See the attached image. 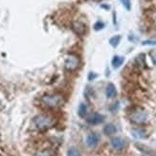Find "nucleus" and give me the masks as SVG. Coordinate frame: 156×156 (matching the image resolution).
Returning a JSON list of instances; mask_svg holds the SVG:
<instances>
[{"instance_id":"f257e3e1","label":"nucleus","mask_w":156,"mask_h":156,"mask_svg":"<svg viewBox=\"0 0 156 156\" xmlns=\"http://www.w3.org/2000/svg\"><path fill=\"white\" fill-rule=\"evenodd\" d=\"M56 123V120L54 119L51 115L48 114H40L35 117L34 119V124L35 126L40 131H45L51 128Z\"/></svg>"},{"instance_id":"4468645a","label":"nucleus","mask_w":156,"mask_h":156,"mask_svg":"<svg viewBox=\"0 0 156 156\" xmlns=\"http://www.w3.org/2000/svg\"><path fill=\"white\" fill-rule=\"evenodd\" d=\"M120 40H121V37L120 36H114L109 39V44L112 47H117L118 44L120 43Z\"/></svg>"},{"instance_id":"9b49d317","label":"nucleus","mask_w":156,"mask_h":156,"mask_svg":"<svg viewBox=\"0 0 156 156\" xmlns=\"http://www.w3.org/2000/svg\"><path fill=\"white\" fill-rule=\"evenodd\" d=\"M125 62V58L124 57H120V56H115L112 58V66L114 68H119V67L124 63Z\"/></svg>"},{"instance_id":"6ab92c4d","label":"nucleus","mask_w":156,"mask_h":156,"mask_svg":"<svg viewBox=\"0 0 156 156\" xmlns=\"http://www.w3.org/2000/svg\"><path fill=\"white\" fill-rule=\"evenodd\" d=\"M143 45H156V40H146L142 42Z\"/></svg>"},{"instance_id":"7ed1b4c3","label":"nucleus","mask_w":156,"mask_h":156,"mask_svg":"<svg viewBox=\"0 0 156 156\" xmlns=\"http://www.w3.org/2000/svg\"><path fill=\"white\" fill-rule=\"evenodd\" d=\"M80 64V60L78 56L76 55H68L65 59V63H64V67L67 71L69 72H73L76 71Z\"/></svg>"},{"instance_id":"6e6552de","label":"nucleus","mask_w":156,"mask_h":156,"mask_svg":"<svg viewBox=\"0 0 156 156\" xmlns=\"http://www.w3.org/2000/svg\"><path fill=\"white\" fill-rule=\"evenodd\" d=\"M111 146L114 150H122L125 146V142L123 139H121L119 137H115L111 139Z\"/></svg>"},{"instance_id":"423d86ee","label":"nucleus","mask_w":156,"mask_h":156,"mask_svg":"<svg viewBox=\"0 0 156 156\" xmlns=\"http://www.w3.org/2000/svg\"><path fill=\"white\" fill-rule=\"evenodd\" d=\"M99 135L96 134V133H89L86 136V145L89 147H96L99 143Z\"/></svg>"},{"instance_id":"f03ea898","label":"nucleus","mask_w":156,"mask_h":156,"mask_svg":"<svg viewBox=\"0 0 156 156\" xmlns=\"http://www.w3.org/2000/svg\"><path fill=\"white\" fill-rule=\"evenodd\" d=\"M41 103L51 108H57L63 105L64 104V98L60 94H45L40 99Z\"/></svg>"},{"instance_id":"f3484780","label":"nucleus","mask_w":156,"mask_h":156,"mask_svg":"<svg viewBox=\"0 0 156 156\" xmlns=\"http://www.w3.org/2000/svg\"><path fill=\"white\" fill-rule=\"evenodd\" d=\"M121 3L123 4V6L127 10V11H130L131 9V3H130V0H121Z\"/></svg>"},{"instance_id":"ddd939ff","label":"nucleus","mask_w":156,"mask_h":156,"mask_svg":"<svg viewBox=\"0 0 156 156\" xmlns=\"http://www.w3.org/2000/svg\"><path fill=\"white\" fill-rule=\"evenodd\" d=\"M131 133L133 135V137L138 138V139L146 137V131L141 129V128H135V129H132Z\"/></svg>"},{"instance_id":"1a4fd4ad","label":"nucleus","mask_w":156,"mask_h":156,"mask_svg":"<svg viewBox=\"0 0 156 156\" xmlns=\"http://www.w3.org/2000/svg\"><path fill=\"white\" fill-rule=\"evenodd\" d=\"M116 88H115L114 84L112 83H109L106 88H105V94H106V97L107 98H113L116 96Z\"/></svg>"},{"instance_id":"412c9836","label":"nucleus","mask_w":156,"mask_h":156,"mask_svg":"<svg viewBox=\"0 0 156 156\" xmlns=\"http://www.w3.org/2000/svg\"><path fill=\"white\" fill-rule=\"evenodd\" d=\"M151 58H152V62H154V64H156V51H153L151 53Z\"/></svg>"},{"instance_id":"dca6fc26","label":"nucleus","mask_w":156,"mask_h":156,"mask_svg":"<svg viewBox=\"0 0 156 156\" xmlns=\"http://www.w3.org/2000/svg\"><path fill=\"white\" fill-rule=\"evenodd\" d=\"M67 156H80V153L76 147H72L69 148L68 151H67Z\"/></svg>"},{"instance_id":"20e7f679","label":"nucleus","mask_w":156,"mask_h":156,"mask_svg":"<svg viewBox=\"0 0 156 156\" xmlns=\"http://www.w3.org/2000/svg\"><path fill=\"white\" fill-rule=\"evenodd\" d=\"M129 118H130V120L133 122V123L142 124V123H144V122L147 121V114L143 109H137V110H134L130 114Z\"/></svg>"},{"instance_id":"2eb2a0df","label":"nucleus","mask_w":156,"mask_h":156,"mask_svg":"<svg viewBox=\"0 0 156 156\" xmlns=\"http://www.w3.org/2000/svg\"><path fill=\"white\" fill-rule=\"evenodd\" d=\"M37 156H56L55 152H54L52 150H44L41 151L40 152H38L37 154Z\"/></svg>"},{"instance_id":"0eeeda50","label":"nucleus","mask_w":156,"mask_h":156,"mask_svg":"<svg viewBox=\"0 0 156 156\" xmlns=\"http://www.w3.org/2000/svg\"><path fill=\"white\" fill-rule=\"evenodd\" d=\"M73 30L78 35H83L86 32V26L80 21H76L73 23Z\"/></svg>"},{"instance_id":"a211bd4d","label":"nucleus","mask_w":156,"mask_h":156,"mask_svg":"<svg viewBox=\"0 0 156 156\" xmlns=\"http://www.w3.org/2000/svg\"><path fill=\"white\" fill-rule=\"evenodd\" d=\"M104 27H105V24L103 22L98 21V22L95 23V25H94V30L95 31H100L101 29H104Z\"/></svg>"},{"instance_id":"9d476101","label":"nucleus","mask_w":156,"mask_h":156,"mask_svg":"<svg viewBox=\"0 0 156 156\" xmlns=\"http://www.w3.org/2000/svg\"><path fill=\"white\" fill-rule=\"evenodd\" d=\"M117 131V127L113 124H107L104 126V132L106 135H112Z\"/></svg>"},{"instance_id":"39448f33","label":"nucleus","mask_w":156,"mask_h":156,"mask_svg":"<svg viewBox=\"0 0 156 156\" xmlns=\"http://www.w3.org/2000/svg\"><path fill=\"white\" fill-rule=\"evenodd\" d=\"M105 121V117L104 115H101L100 113H93L91 114L87 119V123L90 125H99L101 123H103Z\"/></svg>"},{"instance_id":"aec40b11","label":"nucleus","mask_w":156,"mask_h":156,"mask_svg":"<svg viewBox=\"0 0 156 156\" xmlns=\"http://www.w3.org/2000/svg\"><path fill=\"white\" fill-rule=\"evenodd\" d=\"M97 74H95V73H93V72H90L89 74H88V80H93L95 78H97Z\"/></svg>"},{"instance_id":"f8f14e48","label":"nucleus","mask_w":156,"mask_h":156,"mask_svg":"<svg viewBox=\"0 0 156 156\" xmlns=\"http://www.w3.org/2000/svg\"><path fill=\"white\" fill-rule=\"evenodd\" d=\"M87 105L84 103H81L79 105V109H78V113H79V116L80 118H85L86 115H87Z\"/></svg>"},{"instance_id":"4be33fe9","label":"nucleus","mask_w":156,"mask_h":156,"mask_svg":"<svg viewBox=\"0 0 156 156\" xmlns=\"http://www.w3.org/2000/svg\"><path fill=\"white\" fill-rule=\"evenodd\" d=\"M142 156H151V155H148V154H143Z\"/></svg>"}]
</instances>
